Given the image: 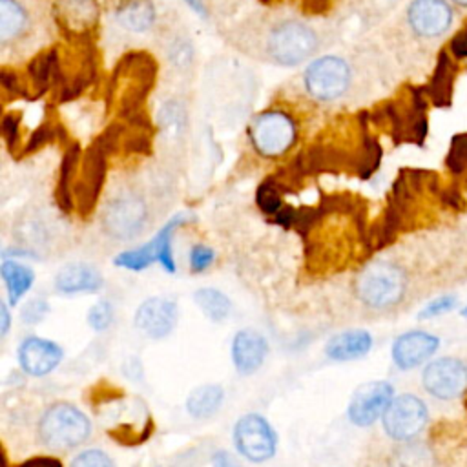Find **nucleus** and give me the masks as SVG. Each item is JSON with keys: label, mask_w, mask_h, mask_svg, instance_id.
Masks as SVG:
<instances>
[{"label": "nucleus", "mask_w": 467, "mask_h": 467, "mask_svg": "<svg viewBox=\"0 0 467 467\" xmlns=\"http://www.w3.org/2000/svg\"><path fill=\"white\" fill-rule=\"evenodd\" d=\"M303 84L310 97L317 100H334L347 91L350 84V67L339 57H321L306 67Z\"/></svg>", "instance_id": "obj_10"}, {"label": "nucleus", "mask_w": 467, "mask_h": 467, "mask_svg": "<svg viewBox=\"0 0 467 467\" xmlns=\"http://www.w3.org/2000/svg\"><path fill=\"white\" fill-rule=\"evenodd\" d=\"M69 467H117V465L106 451L84 449L71 460Z\"/></svg>", "instance_id": "obj_28"}, {"label": "nucleus", "mask_w": 467, "mask_h": 467, "mask_svg": "<svg viewBox=\"0 0 467 467\" xmlns=\"http://www.w3.org/2000/svg\"><path fill=\"white\" fill-rule=\"evenodd\" d=\"M232 441L241 458L252 463H263L275 456L279 438L265 416L248 412L237 418L232 431Z\"/></svg>", "instance_id": "obj_3"}, {"label": "nucleus", "mask_w": 467, "mask_h": 467, "mask_svg": "<svg viewBox=\"0 0 467 467\" xmlns=\"http://www.w3.org/2000/svg\"><path fill=\"white\" fill-rule=\"evenodd\" d=\"M148 223V206L137 193H120L108 201L102 210V226L108 235L119 241L137 237Z\"/></svg>", "instance_id": "obj_7"}, {"label": "nucleus", "mask_w": 467, "mask_h": 467, "mask_svg": "<svg viewBox=\"0 0 467 467\" xmlns=\"http://www.w3.org/2000/svg\"><path fill=\"white\" fill-rule=\"evenodd\" d=\"M452 4H456V5H460V7H467V0H451Z\"/></svg>", "instance_id": "obj_35"}, {"label": "nucleus", "mask_w": 467, "mask_h": 467, "mask_svg": "<svg viewBox=\"0 0 467 467\" xmlns=\"http://www.w3.org/2000/svg\"><path fill=\"white\" fill-rule=\"evenodd\" d=\"M57 7L58 22L71 31L88 29L97 18L95 0H58Z\"/></svg>", "instance_id": "obj_20"}, {"label": "nucleus", "mask_w": 467, "mask_h": 467, "mask_svg": "<svg viewBox=\"0 0 467 467\" xmlns=\"http://www.w3.org/2000/svg\"><path fill=\"white\" fill-rule=\"evenodd\" d=\"M224 401V389L217 383H206L195 387L186 398V412L192 418L202 420L213 416Z\"/></svg>", "instance_id": "obj_19"}, {"label": "nucleus", "mask_w": 467, "mask_h": 467, "mask_svg": "<svg viewBox=\"0 0 467 467\" xmlns=\"http://www.w3.org/2000/svg\"><path fill=\"white\" fill-rule=\"evenodd\" d=\"M438 348L440 337L436 334L427 330H407L392 341L390 358L400 370H412L429 363Z\"/></svg>", "instance_id": "obj_13"}, {"label": "nucleus", "mask_w": 467, "mask_h": 467, "mask_svg": "<svg viewBox=\"0 0 467 467\" xmlns=\"http://www.w3.org/2000/svg\"><path fill=\"white\" fill-rule=\"evenodd\" d=\"M266 47L277 64L296 66L316 51L317 35L303 22L286 20L272 29Z\"/></svg>", "instance_id": "obj_5"}, {"label": "nucleus", "mask_w": 467, "mask_h": 467, "mask_svg": "<svg viewBox=\"0 0 467 467\" xmlns=\"http://www.w3.org/2000/svg\"><path fill=\"white\" fill-rule=\"evenodd\" d=\"M47 314H49V303L42 297H33L24 303V306L20 310V319L26 325H36V323L44 321Z\"/></svg>", "instance_id": "obj_29"}, {"label": "nucleus", "mask_w": 467, "mask_h": 467, "mask_svg": "<svg viewBox=\"0 0 467 467\" xmlns=\"http://www.w3.org/2000/svg\"><path fill=\"white\" fill-rule=\"evenodd\" d=\"M394 387L385 379H372L361 383L350 396L347 405V418L356 427H370L383 418L390 401L394 400Z\"/></svg>", "instance_id": "obj_11"}, {"label": "nucleus", "mask_w": 467, "mask_h": 467, "mask_svg": "<svg viewBox=\"0 0 467 467\" xmlns=\"http://www.w3.org/2000/svg\"><path fill=\"white\" fill-rule=\"evenodd\" d=\"M64 358V350L58 343L40 336H27L16 348V359L20 368L33 378H42L53 372Z\"/></svg>", "instance_id": "obj_14"}, {"label": "nucleus", "mask_w": 467, "mask_h": 467, "mask_svg": "<svg viewBox=\"0 0 467 467\" xmlns=\"http://www.w3.org/2000/svg\"><path fill=\"white\" fill-rule=\"evenodd\" d=\"M405 443L398 454L401 467H431V452L421 443Z\"/></svg>", "instance_id": "obj_27"}, {"label": "nucleus", "mask_w": 467, "mask_h": 467, "mask_svg": "<svg viewBox=\"0 0 467 467\" xmlns=\"http://www.w3.org/2000/svg\"><path fill=\"white\" fill-rule=\"evenodd\" d=\"M374 345L372 334L365 328H347L328 337L325 354L334 361H352L367 356Z\"/></svg>", "instance_id": "obj_18"}, {"label": "nucleus", "mask_w": 467, "mask_h": 467, "mask_svg": "<svg viewBox=\"0 0 467 467\" xmlns=\"http://www.w3.org/2000/svg\"><path fill=\"white\" fill-rule=\"evenodd\" d=\"M179 306L170 297H148L144 299L133 316L135 328L148 339H164L177 327Z\"/></svg>", "instance_id": "obj_12"}, {"label": "nucleus", "mask_w": 467, "mask_h": 467, "mask_svg": "<svg viewBox=\"0 0 467 467\" xmlns=\"http://www.w3.org/2000/svg\"><path fill=\"white\" fill-rule=\"evenodd\" d=\"M113 317H115V310H113V305L106 299H99L97 303H93L88 310V316H86V321L88 325L95 330V332H104L109 328V325L113 323Z\"/></svg>", "instance_id": "obj_25"}, {"label": "nucleus", "mask_w": 467, "mask_h": 467, "mask_svg": "<svg viewBox=\"0 0 467 467\" xmlns=\"http://www.w3.org/2000/svg\"><path fill=\"white\" fill-rule=\"evenodd\" d=\"M53 283L60 294H95L104 286V277L93 265L75 261L64 265Z\"/></svg>", "instance_id": "obj_17"}, {"label": "nucleus", "mask_w": 467, "mask_h": 467, "mask_svg": "<svg viewBox=\"0 0 467 467\" xmlns=\"http://www.w3.org/2000/svg\"><path fill=\"white\" fill-rule=\"evenodd\" d=\"M230 356L235 370L250 376L263 367L268 356V339L255 328H241L232 337Z\"/></svg>", "instance_id": "obj_16"}, {"label": "nucleus", "mask_w": 467, "mask_h": 467, "mask_svg": "<svg viewBox=\"0 0 467 467\" xmlns=\"http://www.w3.org/2000/svg\"><path fill=\"white\" fill-rule=\"evenodd\" d=\"M460 316H462V317L467 321V306H463V308L460 310Z\"/></svg>", "instance_id": "obj_36"}, {"label": "nucleus", "mask_w": 467, "mask_h": 467, "mask_svg": "<svg viewBox=\"0 0 467 467\" xmlns=\"http://www.w3.org/2000/svg\"><path fill=\"white\" fill-rule=\"evenodd\" d=\"M0 275L4 279L11 305L18 303V299H22L35 283V272L29 266H26L15 259L2 261Z\"/></svg>", "instance_id": "obj_21"}, {"label": "nucleus", "mask_w": 467, "mask_h": 467, "mask_svg": "<svg viewBox=\"0 0 467 467\" xmlns=\"http://www.w3.org/2000/svg\"><path fill=\"white\" fill-rule=\"evenodd\" d=\"M184 215H175L171 217L150 241H146L140 246H135L131 250H124L120 252L115 259L113 265L126 268V270H133V272H140L144 268H148L153 263H159L168 274H173L177 270L175 266V259H173V250H171V234L173 230H177L182 223H184Z\"/></svg>", "instance_id": "obj_4"}, {"label": "nucleus", "mask_w": 467, "mask_h": 467, "mask_svg": "<svg viewBox=\"0 0 467 467\" xmlns=\"http://www.w3.org/2000/svg\"><path fill=\"white\" fill-rule=\"evenodd\" d=\"M407 20L416 35L436 38L451 29L454 11L447 0H412L407 9Z\"/></svg>", "instance_id": "obj_15"}, {"label": "nucleus", "mask_w": 467, "mask_h": 467, "mask_svg": "<svg viewBox=\"0 0 467 467\" xmlns=\"http://www.w3.org/2000/svg\"><path fill=\"white\" fill-rule=\"evenodd\" d=\"M452 51L458 57H467V31L462 33L454 42H452Z\"/></svg>", "instance_id": "obj_33"}, {"label": "nucleus", "mask_w": 467, "mask_h": 467, "mask_svg": "<svg viewBox=\"0 0 467 467\" xmlns=\"http://www.w3.org/2000/svg\"><path fill=\"white\" fill-rule=\"evenodd\" d=\"M193 303L197 308L213 323L224 321L232 314V299L219 288L213 286H202L193 292Z\"/></svg>", "instance_id": "obj_22"}, {"label": "nucleus", "mask_w": 467, "mask_h": 467, "mask_svg": "<svg viewBox=\"0 0 467 467\" xmlns=\"http://www.w3.org/2000/svg\"><path fill=\"white\" fill-rule=\"evenodd\" d=\"M248 135L252 146L265 157H279L290 150L296 140L294 120L277 109L259 113L250 128Z\"/></svg>", "instance_id": "obj_8"}, {"label": "nucleus", "mask_w": 467, "mask_h": 467, "mask_svg": "<svg viewBox=\"0 0 467 467\" xmlns=\"http://www.w3.org/2000/svg\"><path fill=\"white\" fill-rule=\"evenodd\" d=\"M458 306V297L454 294H443L438 296L434 299H431L420 312H418V319L420 321H427L432 317H440L443 314L452 312Z\"/></svg>", "instance_id": "obj_26"}, {"label": "nucleus", "mask_w": 467, "mask_h": 467, "mask_svg": "<svg viewBox=\"0 0 467 467\" xmlns=\"http://www.w3.org/2000/svg\"><path fill=\"white\" fill-rule=\"evenodd\" d=\"M421 387L436 400H458L467 390V363L454 356L431 359L423 367Z\"/></svg>", "instance_id": "obj_9"}, {"label": "nucleus", "mask_w": 467, "mask_h": 467, "mask_svg": "<svg viewBox=\"0 0 467 467\" xmlns=\"http://www.w3.org/2000/svg\"><path fill=\"white\" fill-rule=\"evenodd\" d=\"M27 24V13L18 0H0V40L7 44L18 38Z\"/></svg>", "instance_id": "obj_24"}, {"label": "nucleus", "mask_w": 467, "mask_h": 467, "mask_svg": "<svg viewBox=\"0 0 467 467\" xmlns=\"http://www.w3.org/2000/svg\"><path fill=\"white\" fill-rule=\"evenodd\" d=\"M429 409L425 401L410 392L398 394L381 418L385 434L394 441H412L427 425Z\"/></svg>", "instance_id": "obj_6"}, {"label": "nucleus", "mask_w": 467, "mask_h": 467, "mask_svg": "<svg viewBox=\"0 0 467 467\" xmlns=\"http://www.w3.org/2000/svg\"><path fill=\"white\" fill-rule=\"evenodd\" d=\"M215 261V252L208 244H193L188 255L190 268L193 272H204L208 270Z\"/></svg>", "instance_id": "obj_30"}, {"label": "nucleus", "mask_w": 467, "mask_h": 467, "mask_svg": "<svg viewBox=\"0 0 467 467\" xmlns=\"http://www.w3.org/2000/svg\"><path fill=\"white\" fill-rule=\"evenodd\" d=\"M115 16L131 31H146L155 20V9L148 0H124Z\"/></svg>", "instance_id": "obj_23"}, {"label": "nucleus", "mask_w": 467, "mask_h": 467, "mask_svg": "<svg viewBox=\"0 0 467 467\" xmlns=\"http://www.w3.org/2000/svg\"><path fill=\"white\" fill-rule=\"evenodd\" d=\"M257 202L259 208L266 213H279L281 212V199L279 193L275 190V186H272L270 182H265L259 192H257Z\"/></svg>", "instance_id": "obj_31"}, {"label": "nucleus", "mask_w": 467, "mask_h": 467, "mask_svg": "<svg viewBox=\"0 0 467 467\" xmlns=\"http://www.w3.org/2000/svg\"><path fill=\"white\" fill-rule=\"evenodd\" d=\"M38 440L51 451H71L91 436V421L69 401L51 403L38 420Z\"/></svg>", "instance_id": "obj_2"}, {"label": "nucleus", "mask_w": 467, "mask_h": 467, "mask_svg": "<svg viewBox=\"0 0 467 467\" xmlns=\"http://www.w3.org/2000/svg\"><path fill=\"white\" fill-rule=\"evenodd\" d=\"M0 319H2L0 332H2V336H5L9 332V308H7L5 301L0 303Z\"/></svg>", "instance_id": "obj_34"}, {"label": "nucleus", "mask_w": 467, "mask_h": 467, "mask_svg": "<svg viewBox=\"0 0 467 467\" xmlns=\"http://www.w3.org/2000/svg\"><path fill=\"white\" fill-rule=\"evenodd\" d=\"M407 288V272L387 259L367 263L354 279L356 299L372 310L394 308L403 301Z\"/></svg>", "instance_id": "obj_1"}, {"label": "nucleus", "mask_w": 467, "mask_h": 467, "mask_svg": "<svg viewBox=\"0 0 467 467\" xmlns=\"http://www.w3.org/2000/svg\"><path fill=\"white\" fill-rule=\"evenodd\" d=\"M212 467H244L230 451H217L212 456Z\"/></svg>", "instance_id": "obj_32"}]
</instances>
